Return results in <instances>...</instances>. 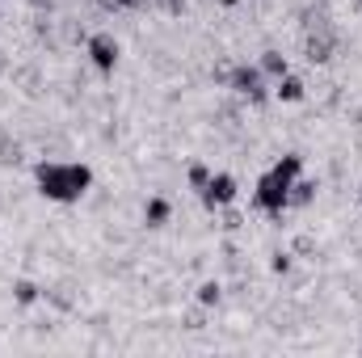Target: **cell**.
<instances>
[{
    "label": "cell",
    "instance_id": "obj_2",
    "mask_svg": "<svg viewBox=\"0 0 362 358\" xmlns=\"http://www.w3.org/2000/svg\"><path fill=\"white\" fill-rule=\"evenodd\" d=\"M215 76L236 93L240 101H249V105H266L274 97V85L266 81V72L257 68V59H253V64L240 59V64H232V68H223V72H215Z\"/></svg>",
    "mask_w": 362,
    "mask_h": 358
},
{
    "label": "cell",
    "instance_id": "obj_17",
    "mask_svg": "<svg viewBox=\"0 0 362 358\" xmlns=\"http://www.w3.org/2000/svg\"><path fill=\"white\" fill-rule=\"evenodd\" d=\"M270 270H274V274H291V253H286V249H278V253L270 258Z\"/></svg>",
    "mask_w": 362,
    "mask_h": 358
},
{
    "label": "cell",
    "instance_id": "obj_16",
    "mask_svg": "<svg viewBox=\"0 0 362 358\" xmlns=\"http://www.w3.org/2000/svg\"><path fill=\"white\" fill-rule=\"evenodd\" d=\"M185 181H189L194 190H202V185L211 181V169H206V165H189V169H185Z\"/></svg>",
    "mask_w": 362,
    "mask_h": 358
},
{
    "label": "cell",
    "instance_id": "obj_10",
    "mask_svg": "<svg viewBox=\"0 0 362 358\" xmlns=\"http://www.w3.org/2000/svg\"><path fill=\"white\" fill-rule=\"evenodd\" d=\"M169 219H173V202H169L165 194L148 198V207H144V224H148V228H165Z\"/></svg>",
    "mask_w": 362,
    "mask_h": 358
},
{
    "label": "cell",
    "instance_id": "obj_13",
    "mask_svg": "<svg viewBox=\"0 0 362 358\" xmlns=\"http://www.w3.org/2000/svg\"><path fill=\"white\" fill-rule=\"evenodd\" d=\"M219 299H223V287H219L215 278H206V282L198 287V304H202V308H219Z\"/></svg>",
    "mask_w": 362,
    "mask_h": 358
},
{
    "label": "cell",
    "instance_id": "obj_18",
    "mask_svg": "<svg viewBox=\"0 0 362 358\" xmlns=\"http://www.w3.org/2000/svg\"><path fill=\"white\" fill-rule=\"evenodd\" d=\"M156 8H165L169 17H177V13H185V0H152Z\"/></svg>",
    "mask_w": 362,
    "mask_h": 358
},
{
    "label": "cell",
    "instance_id": "obj_15",
    "mask_svg": "<svg viewBox=\"0 0 362 358\" xmlns=\"http://www.w3.org/2000/svg\"><path fill=\"white\" fill-rule=\"evenodd\" d=\"M0 165H21V144L17 139H0Z\"/></svg>",
    "mask_w": 362,
    "mask_h": 358
},
{
    "label": "cell",
    "instance_id": "obj_3",
    "mask_svg": "<svg viewBox=\"0 0 362 358\" xmlns=\"http://www.w3.org/2000/svg\"><path fill=\"white\" fill-rule=\"evenodd\" d=\"M253 207L262 215H270V219H282V211H291V178L270 165L253 185Z\"/></svg>",
    "mask_w": 362,
    "mask_h": 358
},
{
    "label": "cell",
    "instance_id": "obj_14",
    "mask_svg": "<svg viewBox=\"0 0 362 358\" xmlns=\"http://www.w3.org/2000/svg\"><path fill=\"white\" fill-rule=\"evenodd\" d=\"M105 13H139V8H148L152 0H97Z\"/></svg>",
    "mask_w": 362,
    "mask_h": 358
},
{
    "label": "cell",
    "instance_id": "obj_9",
    "mask_svg": "<svg viewBox=\"0 0 362 358\" xmlns=\"http://www.w3.org/2000/svg\"><path fill=\"white\" fill-rule=\"evenodd\" d=\"M320 194V181L316 178H295L291 181V211H308Z\"/></svg>",
    "mask_w": 362,
    "mask_h": 358
},
{
    "label": "cell",
    "instance_id": "obj_20",
    "mask_svg": "<svg viewBox=\"0 0 362 358\" xmlns=\"http://www.w3.org/2000/svg\"><path fill=\"white\" fill-rule=\"evenodd\" d=\"M219 8H236V4H245V0H215Z\"/></svg>",
    "mask_w": 362,
    "mask_h": 358
},
{
    "label": "cell",
    "instance_id": "obj_12",
    "mask_svg": "<svg viewBox=\"0 0 362 358\" xmlns=\"http://www.w3.org/2000/svg\"><path fill=\"white\" fill-rule=\"evenodd\" d=\"M274 169H282V173H286L291 181L303 178V156H299V152H282V156L274 161Z\"/></svg>",
    "mask_w": 362,
    "mask_h": 358
},
{
    "label": "cell",
    "instance_id": "obj_21",
    "mask_svg": "<svg viewBox=\"0 0 362 358\" xmlns=\"http://www.w3.org/2000/svg\"><path fill=\"white\" fill-rule=\"evenodd\" d=\"M358 207H362V194H358Z\"/></svg>",
    "mask_w": 362,
    "mask_h": 358
},
{
    "label": "cell",
    "instance_id": "obj_1",
    "mask_svg": "<svg viewBox=\"0 0 362 358\" xmlns=\"http://www.w3.org/2000/svg\"><path fill=\"white\" fill-rule=\"evenodd\" d=\"M93 181H97V173H93V165H85V161H34V190L47 198V202H81L85 194L93 190Z\"/></svg>",
    "mask_w": 362,
    "mask_h": 358
},
{
    "label": "cell",
    "instance_id": "obj_5",
    "mask_svg": "<svg viewBox=\"0 0 362 358\" xmlns=\"http://www.w3.org/2000/svg\"><path fill=\"white\" fill-rule=\"evenodd\" d=\"M236 194H240V185H236V178L232 173H211V181L198 190V202L206 207V211H228L232 202H236Z\"/></svg>",
    "mask_w": 362,
    "mask_h": 358
},
{
    "label": "cell",
    "instance_id": "obj_11",
    "mask_svg": "<svg viewBox=\"0 0 362 358\" xmlns=\"http://www.w3.org/2000/svg\"><path fill=\"white\" fill-rule=\"evenodd\" d=\"M13 299H17L21 308H30V304H38V299H42V291H38L30 278H17V282H13Z\"/></svg>",
    "mask_w": 362,
    "mask_h": 358
},
{
    "label": "cell",
    "instance_id": "obj_8",
    "mask_svg": "<svg viewBox=\"0 0 362 358\" xmlns=\"http://www.w3.org/2000/svg\"><path fill=\"white\" fill-rule=\"evenodd\" d=\"M257 68L266 72V81H270V85H274V81H282V76L291 72V59H286V55H282L278 47H266V51L257 55Z\"/></svg>",
    "mask_w": 362,
    "mask_h": 358
},
{
    "label": "cell",
    "instance_id": "obj_4",
    "mask_svg": "<svg viewBox=\"0 0 362 358\" xmlns=\"http://www.w3.org/2000/svg\"><path fill=\"white\" fill-rule=\"evenodd\" d=\"M85 55H89L93 72L114 76L122 64V42L114 38V30H93V34H85Z\"/></svg>",
    "mask_w": 362,
    "mask_h": 358
},
{
    "label": "cell",
    "instance_id": "obj_6",
    "mask_svg": "<svg viewBox=\"0 0 362 358\" xmlns=\"http://www.w3.org/2000/svg\"><path fill=\"white\" fill-rule=\"evenodd\" d=\"M333 55H337V30H333V25H325V30H308V34H303V59H308V64L325 68Z\"/></svg>",
    "mask_w": 362,
    "mask_h": 358
},
{
    "label": "cell",
    "instance_id": "obj_7",
    "mask_svg": "<svg viewBox=\"0 0 362 358\" xmlns=\"http://www.w3.org/2000/svg\"><path fill=\"white\" fill-rule=\"evenodd\" d=\"M303 97H308V85H303V76L286 72L282 81H274V101H282V105H299Z\"/></svg>",
    "mask_w": 362,
    "mask_h": 358
},
{
    "label": "cell",
    "instance_id": "obj_19",
    "mask_svg": "<svg viewBox=\"0 0 362 358\" xmlns=\"http://www.w3.org/2000/svg\"><path fill=\"white\" fill-rule=\"evenodd\" d=\"M55 4H59V0H30V8H38V13H51Z\"/></svg>",
    "mask_w": 362,
    "mask_h": 358
}]
</instances>
